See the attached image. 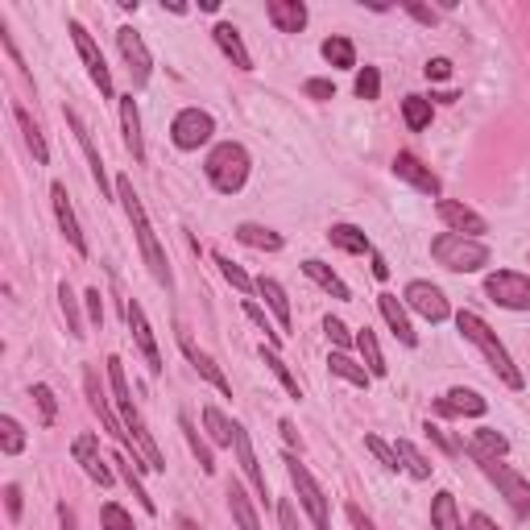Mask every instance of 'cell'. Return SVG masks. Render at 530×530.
<instances>
[{"mask_svg": "<svg viewBox=\"0 0 530 530\" xmlns=\"http://www.w3.org/2000/svg\"><path fill=\"white\" fill-rule=\"evenodd\" d=\"M116 191H121L125 215H129L133 233H137V245H141V253H145V265H149V274H154V282L166 286V290H175V274H170L166 249L158 245V233H154V224H149V215H145V204L137 199V191H133L129 178H116Z\"/></svg>", "mask_w": 530, "mask_h": 530, "instance_id": "obj_1", "label": "cell"}, {"mask_svg": "<svg viewBox=\"0 0 530 530\" xmlns=\"http://www.w3.org/2000/svg\"><path fill=\"white\" fill-rule=\"evenodd\" d=\"M108 382H112V394H116V406H121V423H125V431H129L133 447H137V456L145 460V468L162 473V468H166V460H162L158 444H154V435H149V431H145V423H141L137 406H133L129 382H125V369H121V361H116V356H112V361H108Z\"/></svg>", "mask_w": 530, "mask_h": 530, "instance_id": "obj_2", "label": "cell"}, {"mask_svg": "<svg viewBox=\"0 0 530 530\" xmlns=\"http://www.w3.org/2000/svg\"><path fill=\"white\" fill-rule=\"evenodd\" d=\"M456 327H460V332H465V340H473V345L481 348V353H485V361L494 365V373H497V377H502L505 385H510V390H522V373L514 369L510 353H505V345H502V340H497V335H494V327L485 324L481 315H473V311H460V315H456Z\"/></svg>", "mask_w": 530, "mask_h": 530, "instance_id": "obj_3", "label": "cell"}, {"mask_svg": "<svg viewBox=\"0 0 530 530\" xmlns=\"http://www.w3.org/2000/svg\"><path fill=\"white\" fill-rule=\"evenodd\" d=\"M431 257L452 274H476L481 265H489V249L473 236H460V233H439L431 241Z\"/></svg>", "mask_w": 530, "mask_h": 530, "instance_id": "obj_4", "label": "cell"}, {"mask_svg": "<svg viewBox=\"0 0 530 530\" xmlns=\"http://www.w3.org/2000/svg\"><path fill=\"white\" fill-rule=\"evenodd\" d=\"M207 178H212L215 191H224V195H236L245 186V178H249V154H245V145H236V141H224V145H215L212 154H207Z\"/></svg>", "mask_w": 530, "mask_h": 530, "instance_id": "obj_5", "label": "cell"}, {"mask_svg": "<svg viewBox=\"0 0 530 530\" xmlns=\"http://www.w3.org/2000/svg\"><path fill=\"white\" fill-rule=\"evenodd\" d=\"M286 476H290V485H295V494H298V502H303V510H307V518L315 522V530H332L327 497H324L315 476L307 473V465H298V456H286Z\"/></svg>", "mask_w": 530, "mask_h": 530, "instance_id": "obj_6", "label": "cell"}, {"mask_svg": "<svg viewBox=\"0 0 530 530\" xmlns=\"http://www.w3.org/2000/svg\"><path fill=\"white\" fill-rule=\"evenodd\" d=\"M485 295L505 311H530V278L514 270H497L485 278Z\"/></svg>", "mask_w": 530, "mask_h": 530, "instance_id": "obj_7", "label": "cell"}, {"mask_svg": "<svg viewBox=\"0 0 530 530\" xmlns=\"http://www.w3.org/2000/svg\"><path fill=\"white\" fill-rule=\"evenodd\" d=\"M481 473L489 476L497 489H502V497L510 502V510L518 514V518H530V485L522 481V476L514 473L510 465H497V460H481Z\"/></svg>", "mask_w": 530, "mask_h": 530, "instance_id": "obj_8", "label": "cell"}, {"mask_svg": "<svg viewBox=\"0 0 530 530\" xmlns=\"http://www.w3.org/2000/svg\"><path fill=\"white\" fill-rule=\"evenodd\" d=\"M71 42H75V50H79V58H84L87 75H92V84L100 87V95L108 100V95H112V71H108V63H104L100 46H95V37L87 34L79 21H71Z\"/></svg>", "mask_w": 530, "mask_h": 530, "instance_id": "obj_9", "label": "cell"}, {"mask_svg": "<svg viewBox=\"0 0 530 530\" xmlns=\"http://www.w3.org/2000/svg\"><path fill=\"white\" fill-rule=\"evenodd\" d=\"M212 133H215V121L204 108H183L175 116V125H170V141H175L178 149H199Z\"/></svg>", "mask_w": 530, "mask_h": 530, "instance_id": "obj_10", "label": "cell"}, {"mask_svg": "<svg viewBox=\"0 0 530 530\" xmlns=\"http://www.w3.org/2000/svg\"><path fill=\"white\" fill-rule=\"evenodd\" d=\"M125 319H129V332H133V340H137V348L145 353L149 373L158 377V373H162V353H158V340H154V327H149L141 303H133V298H129V303H125Z\"/></svg>", "mask_w": 530, "mask_h": 530, "instance_id": "obj_11", "label": "cell"}, {"mask_svg": "<svg viewBox=\"0 0 530 530\" xmlns=\"http://www.w3.org/2000/svg\"><path fill=\"white\" fill-rule=\"evenodd\" d=\"M63 121L71 125L75 141H79V149H84L87 166H92V178H95V186H100V199H108V175H104V158H100V149H95L92 133H87V125L79 121V112H75V108H63Z\"/></svg>", "mask_w": 530, "mask_h": 530, "instance_id": "obj_12", "label": "cell"}, {"mask_svg": "<svg viewBox=\"0 0 530 530\" xmlns=\"http://www.w3.org/2000/svg\"><path fill=\"white\" fill-rule=\"evenodd\" d=\"M406 303L419 311L423 319H431V324H444V319L452 315V307H447L444 290L431 286V282H410V286H406Z\"/></svg>", "mask_w": 530, "mask_h": 530, "instance_id": "obj_13", "label": "cell"}, {"mask_svg": "<svg viewBox=\"0 0 530 530\" xmlns=\"http://www.w3.org/2000/svg\"><path fill=\"white\" fill-rule=\"evenodd\" d=\"M116 46H121V55H125V63H129V75H133V87H145L149 84V50H145V42H141V34H133L129 25L116 34Z\"/></svg>", "mask_w": 530, "mask_h": 530, "instance_id": "obj_14", "label": "cell"}, {"mask_svg": "<svg viewBox=\"0 0 530 530\" xmlns=\"http://www.w3.org/2000/svg\"><path fill=\"white\" fill-rule=\"evenodd\" d=\"M439 220L452 228V233H460V236H481L489 224L481 220V215L473 212V207H465V204H456V199H439Z\"/></svg>", "mask_w": 530, "mask_h": 530, "instance_id": "obj_15", "label": "cell"}, {"mask_svg": "<svg viewBox=\"0 0 530 530\" xmlns=\"http://www.w3.org/2000/svg\"><path fill=\"white\" fill-rule=\"evenodd\" d=\"M50 199H55V215H58L63 236L71 241V249L79 253V257H87V241H84V233H79V220H75V207H71V199H66V186L55 183L50 186Z\"/></svg>", "mask_w": 530, "mask_h": 530, "instance_id": "obj_16", "label": "cell"}, {"mask_svg": "<svg viewBox=\"0 0 530 530\" xmlns=\"http://www.w3.org/2000/svg\"><path fill=\"white\" fill-rule=\"evenodd\" d=\"M71 452H75V460L84 465V473L92 476L100 489H108V485H112V468L100 460V439H95V435H79L71 444Z\"/></svg>", "mask_w": 530, "mask_h": 530, "instance_id": "obj_17", "label": "cell"}, {"mask_svg": "<svg viewBox=\"0 0 530 530\" xmlns=\"http://www.w3.org/2000/svg\"><path fill=\"white\" fill-rule=\"evenodd\" d=\"M233 447H236V460H241V473L249 476V485L257 489V497L265 502L270 497V485H265V473H261V465H257V452H253V444H249V431L245 427H236V435H233Z\"/></svg>", "mask_w": 530, "mask_h": 530, "instance_id": "obj_18", "label": "cell"}, {"mask_svg": "<svg viewBox=\"0 0 530 530\" xmlns=\"http://www.w3.org/2000/svg\"><path fill=\"white\" fill-rule=\"evenodd\" d=\"M394 175L398 178H406L415 191H423V195H439V178L431 175V166H423L415 154H398L394 158Z\"/></svg>", "mask_w": 530, "mask_h": 530, "instance_id": "obj_19", "label": "cell"}, {"mask_svg": "<svg viewBox=\"0 0 530 530\" xmlns=\"http://www.w3.org/2000/svg\"><path fill=\"white\" fill-rule=\"evenodd\" d=\"M377 307H382L385 324H390V332L398 335L402 345H406V348H415V345H419V332L410 327V319H406V307H402V303H398V295H377Z\"/></svg>", "mask_w": 530, "mask_h": 530, "instance_id": "obj_20", "label": "cell"}, {"mask_svg": "<svg viewBox=\"0 0 530 530\" xmlns=\"http://www.w3.org/2000/svg\"><path fill=\"white\" fill-rule=\"evenodd\" d=\"M435 410L439 415H468V419H476V415H485V410H489V402L481 398V394L476 390H447L444 398L435 402Z\"/></svg>", "mask_w": 530, "mask_h": 530, "instance_id": "obj_21", "label": "cell"}, {"mask_svg": "<svg viewBox=\"0 0 530 530\" xmlns=\"http://www.w3.org/2000/svg\"><path fill=\"white\" fill-rule=\"evenodd\" d=\"M265 13H270V21L278 25V34H298V29L307 25V5H303V0H270Z\"/></svg>", "mask_w": 530, "mask_h": 530, "instance_id": "obj_22", "label": "cell"}, {"mask_svg": "<svg viewBox=\"0 0 530 530\" xmlns=\"http://www.w3.org/2000/svg\"><path fill=\"white\" fill-rule=\"evenodd\" d=\"M212 37H215V46H220L224 55L233 58L236 71H253V58H249V50H245V42H241V34H236V25L220 21V25L212 29Z\"/></svg>", "mask_w": 530, "mask_h": 530, "instance_id": "obj_23", "label": "cell"}, {"mask_svg": "<svg viewBox=\"0 0 530 530\" xmlns=\"http://www.w3.org/2000/svg\"><path fill=\"white\" fill-rule=\"evenodd\" d=\"M121 129H125V145L137 162H145V141H141V116H137V100L121 95Z\"/></svg>", "mask_w": 530, "mask_h": 530, "instance_id": "obj_24", "label": "cell"}, {"mask_svg": "<svg viewBox=\"0 0 530 530\" xmlns=\"http://www.w3.org/2000/svg\"><path fill=\"white\" fill-rule=\"evenodd\" d=\"M183 353H186V361L195 365V369L204 373L207 382L215 385V390H220V394H228V398H233V385H228V377H224V373H220V365H215V361H212V356H207V353H199V348L191 345V340H186V335H183Z\"/></svg>", "mask_w": 530, "mask_h": 530, "instance_id": "obj_25", "label": "cell"}, {"mask_svg": "<svg viewBox=\"0 0 530 530\" xmlns=\"http://www.w3.org/2000/svg\"><path fill=\"white\" fill-rule=\"evenodd\" d=\"M468 452H473L476 460H497V456L510 452V439H505L502 431H494V427H481L473 435V444H468Z\"/></svg>", "mask_w": 530, "mask_h": 530, "instance_id": "obj_26", "label": "cell"}, {"mask_svg": "<svg viewBox=\"0 0 530 530\" xmlns=\"http://www.w3.org/2000/svg\"><path fill=\"white\" fill-rule=\"evenodd\" d=\"M228 510H233V518H236L241 530H261V518H257V510H253L249 494H245L241 485H228Z\"/></svg>", "mask_w": 530, "mask_h": 530, "instance_id": "obj_27", "label": "cell"}, {"mask_svg": "<svg viewBox=\"0 0 530 530\" xmlns=\"http://www.w3.org/2000/svg\"><path fill=\"white\" fill-rule=\"evenodd\" d=\"M257 295L270 303V311L278 315L282 332H290V298H286V290H282L274 278H261V282H257Z\"/></svg>", "mask_w": 530, "mask_h": 530, "instance_id": "obj_28", "label": "cell"}, {"mask_svg": "<svg viewBox=\"0 0 530 530\" xmlns=\"http://www.w3.org/2000/svg\"><path fill=\"white\" fill-rule=\"evenodd\" d=\"M431 526L435 530H465L460 510H456V497L452 494H435V502H431Z\"/></svg>", "mask_w": 530, "mask_h": 530, "instance_id": "obj_29", "label": "cell"}, {"mask_svg": "<svg viewBox=\"0 0 530 530\" xmlns=\"http://www.w3.org/2000/svg\"><path fill=\"white\" fill-rule=\"evenodd\" d=\"M13 116H17L21 133H25V145L34 149V162H37V166H46V162H50V149H46V137H42V129L34 125V116H29L25 108H13Z\"/></svg>", "mask_w": 530, "mask_h": 530, "instance_id": "obj_30", "label": "cell"}, {"mask_svg": "<svg viewBox=\"0 0 530 530\" xmlns=\"http://www.w3.org/2000/svg\"><path fill=\"white\" fill-rule=\"evenodd\" d=\"M236 241L249 245V249H265V253L282 249V236L274 233V228H261V224H241V228H236Z\"/></svg>", "mask_w": 530, "mask_h": 530, "instance_id": "obj_31", "label": "cell"}, {"mask_svg": "<svg viewBox=\"0 0 530 530\" xmlns=\"http://www.w3.org/2000/svg\"><path fill=\"white\" fill-rule=\"evenodd\" d=\"M394 452H398L402 468H406V473L415 476V481H427V476H431V468H435V465H431V460L419 452V447L410 444V439H398V444H394Z\"/></svg>", "mask_w": 530, "mask_h": 530, "instance_id": "obj_32", "label": "cell"}, {"mask_svg": "<svg viewBox=\"0 0 530 530\" xmlns=\"http://www.w3.org/2000/svg\"><path fill=\"white\" fill-rule=\"evenodd\" d=\"M327 241H332L335 249H345V253H373L369 236H365L361 228H353V224H332V233H327Z\"/></svg>", "mask_w": 530, "mask_h": 530, "instance_id": "obj_33", "label": "cell"}, {"mask_svg": "<svg viewBox=\"0 0 530 530\" xmlns=\"http://www.w3.org/2000/svg\"><path fill=\"white\" fill-rule=\"evenodd\" d=\"M261 361L270 365V373H274V377H278L282 385H286V394H290V398H295V402L303 398V385H298V377H295V373H290V365H286V361H282V356H278V348L261 345Z\"/></svg>", "mask_w": 530, "mask_h": 530, "instance_id": "obj_34", "label": "cell"}, {"mask_svg": "<svg viewBox=\"0 0 530 530\" xmlns=\"http://www.w3.org/2000/svg\"><path fill=\"white\" fill-rule=\"evenodd\" d=\"M356 348H361V356H365V369L373 373V377H385V356H382V345H377V335L365 327V332H356Z\"/></svg>", "mask_w": 530, "mask_h": 530, "instance_id": "obj_35", "label": "cell"}, {"mask_svg": "<svg viewBox=\"0 0 530 530\" xmlns=\"http://www.w3.org/2000/svg\"><path fill=\"white\" fill-rule=\"evenodd\" d=\"M327 365H332L335 377H345V382H353V385H361V390H369V377H373V373L361 369V365H356L348 353H332V356H327Z\"/></svg>", "mask_w": 530, "mask_h": 530, "instance_id": "obj_36", "label": "cell"}, {"mask_svg": "<svg viewBox=\"0 0 530 530\" xmlns=\"http://www.w3.org/2000/svg\"><path fill=\"white\" fill-rule=\"evenodd\" d=\"M303 274H307V278L315 282V286H324L332 298H348V286H345L340 278H335L332 270H327L324 261H303Z\"/></svg>", "mask_w": 530, "mask_h": 530, "instance_id": "obj_37", "label": "cell"}, {"mask_svg": "<svg viewBox=\"0 0 530 530\" xmlns=\"http://www.w3.org/2000/svg\"><path fill=\"white\" fill-rule=\"evenodd\" d=\"M204 427H207V435H212V444H220V447H233V435H236V423H228L220 415L215 406H204Z\"/></svg>", "mask_w": 530, "mask_h": 530, "instance_id": "obj_38", "label": "cell"}, {"mask_svg": "<svg viewBox=\"0 0 530 530\" xmlns=\"http://www.w3.org/2000/svg\"><path fill=\"white\" fill-rule=\"evenodd\" d=\"M116 465H121V476H125V485H129V489H133V497H137V502H141V510H145V514H154V510H158V505H154V497L145 494V485H141L137 468H133V465H137V460H133V465H129V452H121V456H116Z\"/></svg>", "mask_w": 530, "mask_h": 530, "instance_id": "obj_39", "label": "cell"}, {"mask_svg": "<svg viewBox=\"0 0 530 530\" xmlns=\"http://www.w3.org/2000/svg\"><path fill=\"white\" fill-rule=\"evenodd\" d=\"M402 116H406V125L415 133L427 129L431 125V100L427 95H406V100H402Z\"/></svg>", "mask_w": 530, "mask_h": 530, "instance_id": "obj_40", "label": "cell"}, {"mask_svg": "<svg viewBox=\"0 0 530 530\" xmlns=\"http://www.w3.org/2000/svg\"><path fill=\"white\" fill-rule=\"evenodd\" d=\"M21 447H25V431H21V423L13 419V415H0V452H5V456H17Z\"/></svg>", "mask_w": 530, "mask_h": 530, "instance_id": "obj_41", "label": "cell"}, {"mask_svg": "<svg viewBox=\"0 0 530 530\" xmlns=\"http://www.w3.org/2000/svg\"><path fill=\"white\" fill-rule=\"evenodd\" d=\"M58 307H63V315H66V332L71 335H84V315H79V298H75V290L66 286H58Z\"/></svg>", "mask_w": 530, "mask_h": 530, "instance_id": "obj_42", "label": "cell"}, {"mask_svg": "<svg viewBox=\"0 0 530 530\" xmlns=\"http://www.w3.org/2000/svg\"><path fill=\"white\" fill-rule=\"evenodd\" d=\"M178 427H183V435H186V444H191V452H195V460H199V468H204V473H215V460H212V447L204 444V439H199V431L191 427V419H178Z\"/></svg>", "mask_w": 530, "mask_h": 530, "instance_id": "obj_43", "label": "cell"}, {"mask_svg": "<svg viewBox=\"0 0 530 530\" xmlns=\"http://www.w3.org/2000/svg\"><path fill=\"white\" fill-rule=\"evenodd\" d=\"M319 50H324V58L332 66H356V50H353V42H348V37H327Z\"/></svg>", "mask_w": 530, "mask_h": 530, "instance_id": "obj_44", "label": "cell"}, {"mask_svg": "<svg viewBox=\"0 0 530 530\" xmlns=\"http://www.w3.org/2000/svg\"><path fill=\"white\" fill-rule=\"evenodd\" d=\"M215 265H220V274H224V278H228V282H233V286L241 290V295H249V290H257V286H253V278H249V274H245L241 265H233V261L224 257V253H215Z\"/></svg>", "mask_w": 530, "mask_h": 530, "instance_id": "obj_45", "label": "cell"}, {"mask_svg": "<svg viewBox=\"0 0 530 530\" xmlns=\"http://www.w3.org/2000/svg\"><path fill=\"white\" fill-rule=\"evenodd\" d=\"M29 394H34L37 410H42V423H46V427H50V423L58 419V402H55V390H50V385H42V382H37Z\"/></svg>", "mask_w": 530, "mask_h": 530, "instance_id": "obj_46", "label": "cell"}, {"mask_svg": "<svg viewBox=\"0 0 530 530\" xmlns=\"http://www.w3.org/2000/svg\"><path fill=\"white\" fill-rule=\"evenodd\" d=\"M245 315H249L253 324H257L261 332H265V345H270V348H278V345H282V332H274L270 319H265V311H261L257 303H253V298H245Z\"/></svg>", "mask_w": 530, "mask_h": 530, "instance_id": "obj_47", "label": "cell"}, {"mask_svg": "<svg viewBox=\"0 0 530 530\" xmlns=\"http://www.w3.org/2000/svg\"><path fill=\"white\" fill-rule=\"evenodd\" d=\"M377 92H382V75H377V66H365L356 75V95L361 100H377Z\"/></svg>", "mask_w": 530, "mask_h": 530, "instance_id": "obj_48", "label": "cell"}, {"mask_svg": "<svg viewBox=\"0 0 530 530\" xmlns=\"http://www.w3.org/2000/svg\"><path fill=\"white\" fill-rule=\"evenodd\" d=\"M365 447H369L373 456L382 460V468H390V473H398V468H402L398 452H394V447H385V444H382V439H377V435H365Z\"/></svg>", "mask_w": 530, "mask_h": 530, "instance_id": "obj_49", "label": "cell"}, {"mask_svg": "<svg viewBox=\"0 0 530 530\" xmlns=\"http://www.w3.org/2000/svg\"><path fill=\"white\" fill-rule=\"evenodd\" d=\"M100 522H104V530H133V518H129V514H125L116 502L104 505V510H100Z\"/></svg>", "mask_w": 530, "mask_h": 530, "instance_id": "obj_50", "label": "cell"}, {"mask_svg": "<svg viewBox=\"0 0 530 530\" xmlns=\"http://www.w3.org/2000/svg\"><path fill=\"white\" fill-rule=\"evenodd\" d=\"M324 332H327V340H332V345H335V353H345V348L353 345V335H348V327L340 324V319H335V315H327V319H324Z\"/></svg>", "mask_w": 530, "mask_h": 530, "instance_id": "obj_51", "label": "cell"}, {"mask_svg": "<svg viewBox=\"0 0 530 530\" xmlns=\"http://www.w3.org/2000/svg\"><path fill=\"white\" fill-rule=\"evenodd\" d=\"M5 505H9V518H21V485H5Z\"/></svg>", "mask_w": 530, "mask_h": 530, "instance_id": "obj_52", "label": "cell"}, {"mask_svg": "<svg viewBox=\"0 0 530 530\" xmlns=\"http://www.w3.org/2000/svg\"><path fill=\"white\" fill-rule=\"evenodd\" d=\"M307 95H311V100H332L335 87L327 84V79H311V84H307Z\"/></svg>", "mask_w": 530, "mask_h": 530, "instance_id": "obj_53", "label": "cell"}, {"mask_svg": "<svg viewBox=\"0 0 530 530\" xmlns=\"http://www.w3.org/2000/svg\"><path fill=\"white\" fill-rule=\"evenodd\" d=\"M278 522H282V530H303V526H298V514H295V505H290V502L278 505Z\"/></svg>", "mask_w": 530, "mask_h": 530, "instance_id": "obj_54", "label": "cell"}, {"mask_svg": "<svg viewBox=\"0 0 530 530\" xmlns=\"http://www.w3.org/2000/svg\"><path fill=\"white\" fill-rule=\"evenodd\" d=\"M423 71H427V79H447V75H452V63H447V58H431Z\"/></svg>", "mask_w": 530, "mask_h": 530, "instance_id": "obj_55", "label": "cell"}, {"mask_svg": "<svg viewBox=\"0 0 530 530\" xmlns=\"http://www.w3.org/2000/svg\"><path fill=\"white\" fill-rule=\"evenodd\" d=\"M402 9H406L415 21H423V25H435V13H431V9H423V5H415V0H406Z\"/></svg>", "mask_w": 530, "mask_h": 530, "instance_id": "obj_56", "label": "cell"}, {"mask_svg": "<svg viewBox=\"0 0 530 530\" xmlns=\"http://www.w3.org/2000/svg\"><path fill=\"white\" fill-rule=\"evenodd\" d=\"M87 315H92L95 319V324H100V319H104V303H100V290H87Z\"/></svg>", "mask_w": 530, "mask_h": 530, "instance_id": "obj_57", "label": "cell"}, {"mask_svg": "<svg viewBox=\"0 0 530 530\" xmlns=\"http://www.w3.org/2000/svg\"><path fill=\"white\" fill-rule=\"evenodd\" d=\"M348 522H353V530H377V526H373V522L361 514V505H348Z\"/></svg>", "mask_w": 530, "mask_h": 530, "instance_id": "obj_58", "label": "cell"}, {"mask_svg": "<svg viewBox=\"0 0 530 530\" xmlns=\"http://www.w3.org/2000/svg\"><path fill=\"white\" fill-rule=\"evenodd\" d=\"M468 530H502V526H497L494 518H485V514H473V518H468Z\"/></svg>", "mask_w": 530, "mask_h": 530, "instance_id": "obj_59", "label": "cell"}, {"mask_svg": "<svg viewBox=\"0 0 530 530\" xmlns=\"http://www.w3.org/2000/svg\"><path fill=\"white\" fill-rule=\"evenodd\" d=\"M373 274H377V278H390V265H385V257H382V253H373Z\"/></svg>", "mask_w": 530, "mask_h": 530, "instance_id": "obj_60", "label": "cell"}, {"mask_svg": "<svg viewBox=\"0 0 530 530\" xmlns=\"http://www.w3.org/2000/svg\"><path fill=\"white\" fill-rule=\"evenodd\" d=\"M58 518H63V526H66V530H75V514L66 510V505H58Z\"/></svg>", "mask_w": 530, "mask_h": 530, "instance_id": "obj_61", "label": "cell"}, {"mask_svg": "<svg viewBox=\"0 0 530 530\" xmlns=\"http://www.w3.org/2000/svg\"><path fill=\"white\" fill-rule=\"evenodd\" d=\"M282 435H286V444H298V431H295V423H282Z\"/></svg>", "mask_w": 530, "mask_h": 530, "instance_id": "obj_62", "label": "cell"}, {"mask_svg": "<svg viewBox=\"0 0 530 530\" xmlns=\"http://www.w3.org/2000/svg\"><path fill=\"white\" fill-rule=\"evenodd\" d=\"M178 530H199V526H195L191 518H178Z\"/></svg>", "mask_w": 530, "mask_h": 530, "instance_id": "obj_63", "label": "cell"}]
</instances>
